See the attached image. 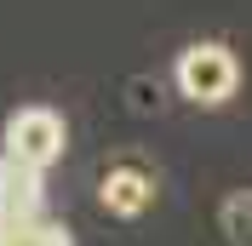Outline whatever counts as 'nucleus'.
I'll list each match as a JSON object with an SVG mask.
<instances>
[{"instance_id": "1", "label": "nucleus", "mask_w": 252, "mask_h": 246, "mask_svg": "<svg viewBox=\"0 0 252 246\" xmlns=\"http://www.w3.org/2000/svg\"><path fill=\"white\" fill-rule=\"evenodd\" d=\"M235 52L218 46V40H201V46H189L184 58H178V92L189 97V103H206V109H218L235 97Z\"/></svg>"}, {"instance_id": "5", "label": "nucleus", "mask_w": 252, "mask_h": 246, "mask_svg": "<svg viewBox=\"0 0 252 246\" xmlns=\"http://www.w3.org/2000/svg\"><path fill=\"white\" fill-rule=\"evenodd\" d=\"M0 246H75L58 217H0Z\"/></svg>"}, {"instance_id": "2", "label": "nucleus", "mask_w": 252, "mask_h": 246, "mask_svg": "<svg viewBox=\"0 0 252 246\" xmlns=\"http://www.w3.org/2000/svg\"><path fill=\"white\" fill-rule=\"evenodd\" d=\"M58 154H63V115L58 109L29 103V109H17L6 121V160H17L29 172H46Z\"/></svg>"}, {"instance_id": "6", "label": "nucleus", "mask_w": 252, "mask_h": 246, "mask_svg": "<svg viewBox=\"0 0 252 246\" xmlns=\"http://www.w3.org/2000/svg\"><path fill=\"white\" fill-rule=\"evenodd\" d=\"M223 229L235 235V241H252V189L223 200Z\"/></svg>"}, {"instance_id": "4", "label": "nucleus", "mask_w": 252, "mask_h": 246, "mask_svg": "<svg viewBox=\"0 0 252 246\" xmlns=\"http://www.w3.org/2000/svg\"><path fill=\"white\" fill-rule=\"evenodd\" d=\"M97 195H103V206H109L115 217H138L143 206L155 200V178H149L143 166H115Z\"/></svg>"}, {"instance_id": "3", "label": "nucleus", "mask_w": 252, "mask_h": 246, "mask_svg": "<svg viewBox=\"0 0 252 246\" xmlns=\"http://www.w3.org/2000/svg\"><path fill=\"white\" fill-rule=\"evenodd\" d=\"M40 212H46L40 172L17 166V160H0V217H40Z\"/></svg>"}]
</instances>
